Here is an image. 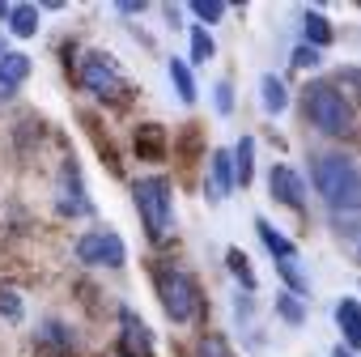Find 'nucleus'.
Returning <instances> with one entry per match:
<instances>
[{
	"label": "nucleus",
	"mask_w": 361,
	"mask_h": 357,
	"mask_svg": "<svg viewBox=\"0 0 361 357\" xmlns=\"http://www.w3.org/2000/svg\"><path fill=\"white\" fill-rule=\"evenodd\" d=\"M314 192L323 196L327 209L336 213H357L361 209V166L344 153H319L310 166Z\"/></svg>",
	"instance_id": "obj_1"
},
{
	"label": "nucleus",
	"mask_w": 361,
	"mask_h": 357,
	"mask_svg": "<svg viewBox=\"0 0 361 357\" xmlns=\"http://www.w3.org/2000/svg\"><path fill=\"white\" fill-rule=\"evenodd\" d=\"M306 119L327 136H344L353 128V107L344 102V94L331 81H314L306 90Z\"/></svg>",
	"instance_id": "obj_2"
},
{
	"label": "nucleus",
	"mask_w": 361,
	"mask_h": 357,
	"mask_svg": "<svg viewBox=\"0 0 361 357\" xmlns=\"http://www.w3.org/2000/svg\"><path fill=\"white\" fill-rule=\"evenodd\" d=\"M132 200H136V213L145 222V234L157 243L166 234V226H170V183L161 174H149L132 188Z\"/></svg>",
	"instance_id": "obj_3"
},
{
	"label": "nucleus",
	"mask_w": 361,
	"mask_h": 357,
	"mask_svg": "<svg viewBox=\"0 0 361 357\" xmlns=\"http://www.w3.org/2000/svg\"><path fill=\"white\" fill-rule=\"evenodd\" d=\"M157 294H161V306L174 323H192L200 315V289L188 272L178 268H161L157 272Z\"/></svg>",
	"instance_id": "obj_4"
},
{
	"label": "nucleus",
	"mask_w": 361,
	"mask_h": 357,
	"mask_svg": "<svg viewBox=\"0 0 361 357\" xmlns=\"http://www.w3.org/2000/svg\"><path fill=\"white\" fill-rule=\"evenodd\" d=\"M77 260L90 264V268H123L128 247L115 230H90V234L77 238Z\"/></svg>",
	"instance_id": "obj_5"
},
{
	"label": "nucleus",
	"mask_w": 361,
	"mask_h": 357,
	"mask_svg": "<svg viewBox=\"0 0 361 357\" xmlns=\"http://www.w3.org/2000/svg\"><path fill=\"white\" fill-rule=\"evenodd\" d=\"M81 81H85V90H94L98 98H123V94H128V81L119 77V68H115L102 52H90V56L81 60Z\"/></svg>",
	"instance_id": "obj_6"
},
{
	"label": "nucleus",
	"mask_w": 361,
	"mask_h": 357,
	"mask_svg": "<svg viewBox=\"0 0 361 357\" xmlns=\"http://www.w3.org/2000/svg\"><path fill=\"white\" fill-rule=\"evenodd\" d=\"M268 188H272V200H281L289 209H306V183H302V174L293 166H272Z\"/></svg>",
	"instance_id": "obj_7"
},
{
	"label": "nucleus",
	"mask_w": 361,
	"mask_h": 357,
	"mask_svg": "<svg viewBox=\"0 0 361 357\" xmlns=\"http://www.w3.org/2000/svg\"><path fill=\"white\" fill-rule=\"evenodd\" d=\"M234 183H238V174H234V153L213 149V153H209V200L221 205V200L234 192Z\"/></svg>",
	"instance_id": "obj_8"
},
{
	"label": "nucleus",
	"mask_w": 361,
	"mask_h": 357,
	"mask_svg": "<svg viewBox=\"0 0 361 357\" xmlns=\"http://www.w3.org/2000/svg\"><path fill=\"white\" fill-rule=\"evenodd\" d=\"M119 353L123 357H153V336H149V327L132 315V310H123V336H119Z\"/></svg>",
	"instance_id": "obj_9"
},
{
	"label": "nucleus",
	"mask_w": 361,
	"mask_h": 357,
	"mask_svg": "<svg viewBox=\"0 0 361 357\" xmlns=\"http://www.w3.org/2000/svg\"><path fill=\"white\" fill-rule=\"evenodd\" d=\"M30 77V56L26 52H5L0 56V94H13Z\"/></svg>",
	"instance_id": "obj_10"
},
{
	"label": "nucleus",
	"mask_w": 361,
	"mask_h": 357,
	"mask_svg": "<svg viewBox=\"0 0 361 357\" xmlns=\"http://www.w3.org/2000/svg\"><path fill=\"white\" fill-rule=\"evenodd\" d=\"M336 323H340V332H344L348 349H361V302L340 298V302H336Z\"/></svg>",
	"instance_id": "obj_11"
},
{
	"label": "nucleus",
	"mask_w": 361,
	"mask_h": 357,
	"mask_svg": "<svg viewBox=\"0 0 361 357\" xmlns=\"http://www.w3.org/2000/svg\"><path fill=\"white\" fill-rule=\"evenodd\" d=\"M255 230H259V238H264V247L272 251V260H293V255H298V247H293V243H289V238H285V234H281V230L272 226V222H264V217H255Z\"/></svg>",
	"instance_id": "obj_12"
},
{
	"label": "nucleus",
	"mask_w": 361,
	"mask_h": 357,
	"mask_svg": "<svg viewBox=\"0 0 361 357\" xmlns=\"http://www.w3.org/2000/svg\"><path fill=\"white\" fill-rule=\"evenodd\" d=\"M259 98H264V111H268V115H281V111L289 107V90H285V81L272 77V73L259 81Z\"/></svg>",
	"instance_id": "obj_13"
},
{
	"label": "nucleus",
	"mask_w": 361,
	"mask_h": 357,
	"mask_svg": "<svg viewBox=\"0 0 361 357\" xmlns=\"http://www.w3.org/2000/svg\"><path fill=\"white\" fill-rule=\"evenodd\" d=\"M9 30H13L18 39H35V35H39V9H35V5H13Z\"/></svg>",
	"instance_id": "obj_14"
},
{
	"label": "nucleus",
	"mask_w": 361,
	"mask_h": 357,
	"mask_svg": "<svg viewBox=\"0 0 361 357\" xmlns=\"http://www.w3.org/2000/svg\"><path fill=\"white\" fill-rule=\"evenodd\" d=\"M39 344H43V349H60V353H73V349H77V336H73L64 323H56V319H51V323H43V332H39Z\"/></svg>",
	"instance_id": "obj_15"
},
{
	"label": "nucleus",
	"mask_w": 361,
	"mask_h": 357,
	"mask_svg": "<svg viewBox=\"0 0 361 357\" xmlns=\"http://www.w3.org/2000/svg\"><path fill=\"white\" fill-rule=\"evenodd\" d=\"M234 174H238V183H243V188L255 178V140H251V136H243L238 149H234Z\"/></svg>",
	"instance_id": "obj_16"
},
{
	"label": "nucleus",
	"mask_w": 361,
	"mask_h": 357,
	"mask_svg": "<svg viewBox=\"0 0 361 357\" xmlns=\"http://www.w3.org/2000/svg\"><path fill=\"white\" fill-rule=\"evenodd\" d=\"M170 81H174V90H178L183 102H196V77H192V68L183 60H170Z\"/></svg>",
	"instance_id": "obj_17"
},
{
	"label": "nucleus",
	"mask_w": 361,
	"mask_h": 357,
	"mask_svg": "<svg viewBox=\"0 0 361 357\" xmlns=\"http://www.w3.org/2000/svg\"><path fill=\"white\" fill-rule=\"evenodd\" d=\"M302 26H306V43H310V47H327V43H331V26H327L323 13H306Z\"/></svg>",
	"instance_id": "obj_18"
},
{
	"label": "nucleus",
	"mask_w": 361,
	"mask_h": 357,
	"mask_svg": "<svg viewBox=\"0 0 361 357\" xmlns=\"http://www.w3.org/2000/svg\"><path fill=\"white\" fill-rule=\"evenodd\" d=\"M226 264H230V272L243 281V289H247V294H255V285H259V281H255V272H251V264H247V255H243L238 247H230V251H226Z\"/></svg>",
	"instance_id": "obj_19"
},
{
	"label": "nucleus",
	"mask_w": 361,
	"mask_h": 357,
	"mask_svg": "<svg viewBox=\"0 0 361 357\" xmlns=\"http://www.w3.org/2000/svg\"><path fill=\"white\" fill-rule=\"evenodd\" d=\"M213 56H217V43H213V35H209L204 26H196V30H192V60H196V64H209Z\"/></svg>",
	"instance_id": "obj_20"
},
{
	"label": "nucleus",
	"mask_w": 361,
	"mask_h": 357,
	"mask_svg": "<svg viewBox=\"0 0 361 357\" xmlns=\"http://www.w3.org/2000/svg\"><path fill=\"white\" fill-rule=\"evenodd\" d=\"M136 149L149 153V157H161V128H157V123H145V128L136 132Z\"/></svg>",
	"instance_id": "obj_21"
},
{
	"label": "nucleus",
	"mask_w": 361,
	"mask_h": 357,
	"mask_svg": "<svg viewBox=\"0 0 361 357\" xmlns=\"http://www.w3.org/2000/svg\"><path fill=\"white\" fill-rule=\"evenodd\" d=\"M192 13H196L200 22H209V26H213V22H221V18H226V5H221V0H192Z\"/></svg>",
	"instance_id": "obj_22"
},
{
	"label": "nucleus",
	"mask_w": 361,
	"mask_h": 357,
	"mask_svg": "<svg viewBox=\"0 0 361 357\" xmlns=\"http://www.w3.org/2000/svg\"><path fill=\"white\" fill-rule=\"evenodd\" d=\"M276 315H281V319H289L293 327L306 319V315H302V302H298V298H289V294H281V298H276Z\"/></svg>",
	"instance_id": "obj_23"
},
{
	"label": "nucleus",
	"mask_w": 361,
	"mask_h": 357,
	"mask_svg": "<svg viewBox=\"0 0 361 357\" xmlns=\"http://www.w3.org/2000/svg\"><path fill=\"white\" fill-rule=\"evenodd\" d=\"M272 264H276V272H281V277L293 285V294H306V277L293 268V260H272Z\"/></svg>",
	"instance_id": "obj_24"
},
{
	"label": "nucleus",
	"mask_w": 361,
	"mask_h": 357,
	"mask_svg": "<svg viewBox=\"0 0 361 357\" xmlns=\"http://www.w3.org/2000/svg\"><path fill=\"white\" fill-rule=\"evenodd\" d=\"M0 315H5V319H22V298L13 294V289H0Z\"/></svg>",
	"instance_id": "obj_25"
},
{
	"label": "nucleus",
	"mask_w": 361,
	"mask_h": 357,
	"mask_svg": "<svg viewBox=\"0 0 361 357\" xmlns=\"http://www.w3.org/2000/svg\"><path fill=\"white\" fill-rule=\"evenodd\" d=\"M196 357H230V353H226L221 336H204V340L196 344Z\"/></svg>",
	"instance_id": "obj_26"
},
{
	"label": "nucleus",
	"mask_w": 361,
	"mask_h": 357,
	"mask_svg": "<svg viewBox=\"0 0 361 357\" xmlns=\"http://www.w3.org/2000/svg\"><path fill=\"white\" fill-rule=\"evenodd\" d=\"M319 60H323V56H319V47H310V43H302V47L293 52V64H298V68H314Z\"/></svg>",
	"instance_id": "obj_27"
},
{
	"label": "nucleus",
	"mask_w": 361,
	"mask_h": 357,
	"mask_svg": "<svg viewBox=\"0 0 361 357\" xmlns=\"http://www.w3.org/2000/svg\"><path fill=\"white\" fill-rule=\"evenodd\" d=\"M213 90H217V111L230 115V111H234V85H230V81H217Z\"/></svg>",
	"instance_id": "obj_28"
},
{
	"label": "nucleus",
	"mask_w": 361,
	"mask_h": 357,
	"mask_svg": "<svg viewBox=\"0 0 361 357\" xmlns=\"http://www.w3.org/2000/svg\"><path fill=\"white\" fill-rule=\"evenodd\" d=\"M340 77H344V81H348V85H353V90H357V94H361V68H344V73H340Z\"/></svg>",
	"instance_id": "obj_29"
},
{
	"label": "nucleus",
	"mask_w": 361,
	"mask_h": 357,
	"mask_svg": "<svg viewBox=\"0 0 361 357\" xmlns=\"http://www.w3.org/2000/svg\"><path fill=\"white\" fill-rule=\"evenodd\" d=\"M331 357H357V353H353V349H344V344H336V353H331Z\"/></svg>",
	"instance_id": "obj_30"
},
{
	"label": "nucleus",
	"mask_w": 361,
	"mask_h": 357,
	"mask_svg": "<svg viewBox=\"0 0 361 357\" xmlns=\"http://www.w3.org/2000/svg\"><path fill=\"white\" fill-rule=\"evenodd\" d=\"M9 13H13V5H5V0H0V18H5V22H9Z\"/></svg>",
	"instance_id": "obj_31"
},
{
	"label": "nucleus",
	"mask_w": 361,
	"mask_h": 357,
	"mask_svg": "<svg viewBox=\"0 0 361 357\" xmlns=\"http://www.w3.org/2000/svg\"><path fill=\"white\" fill-rule=\"evenodd\" d=\"M357 255H361V243H357Z\"/></svg>",
	"instance_id": "obj_32"
}]
</instances>
